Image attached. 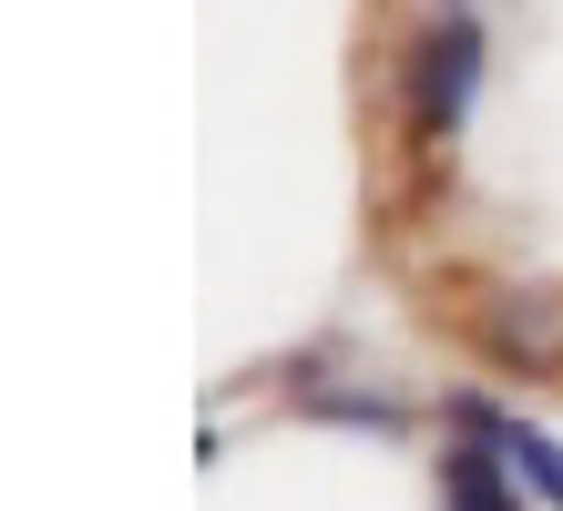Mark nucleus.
Wrapping results in <instances>:
<instances>
[{"mask_svg":"<svg viewBox=\"0 0 563 511\" xmlns=\"http://www.w3.org/2000/svg\"><path fill=\"white\" fill-rule=\"evenodd\" d=\"M472 82H482V31L472 21L430 31V42H420V133H451L461 102H472Z\"/></svg>","mask_w":563,"mask_h":511,"instance_id":"1","label":"nucleus"},{"mask_svg":"<svg viewBox=\"0 0 563 511\" xmlns=\"http://www.w3.org/2000/svg\"><path fill=\"white\" fill-rule=\"evenodd\" d=\"M461 430H482L492 451H503V460L522 470V481H533V491L563 511V451H553L543 430H522V420H503V409H482V399H461Z\"/></svg>","mask_w":563,"mask_h":511,"instance_id":"2","label":"nucleus"},{"mask_svg":"<svg viewBox=\"0 0 563 511\" xmlns=\"http://www.w3.org/2000/svg\"><path fill=\"white\" fill-rule=\"evenodd\" d=\"M441 491H451V511H512V491H503V460H492V440H482V430L451 451Z\"/></svg>","mask_w":563,"mask_h":511,"instance_id":"3","label":"nucleus"}]
</instances>
